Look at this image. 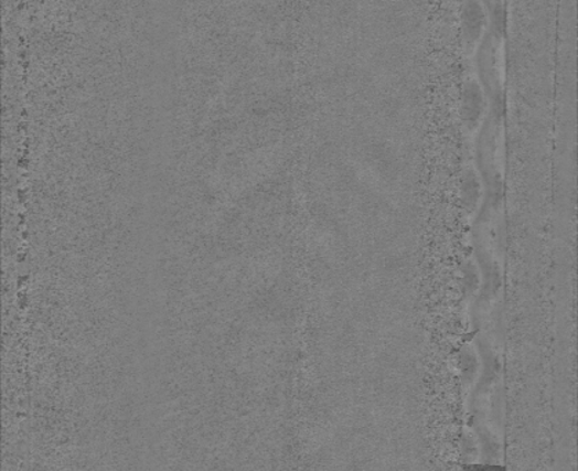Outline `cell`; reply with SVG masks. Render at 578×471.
<instances>
[{
	"label": "cell",
	"instance_id": "1",
	"mask_svg": "<svg viewBox=\"0 0 578 471\" xmlns=\"http://www.w3.org/2000/svg\"><path fill=\"white\" fill-rule=\"evenodd\" d=\"M473 57L488 103L505 101V36L488 29Z\"/></svg>",
	"mask_w": 578,
	"mask_h": 471
},
{
	"label": "cell",
	"instance_id": "2",
	"mask_svg": "<svg viewBox=\"0 0 578 471\" xmlns=\"http://www.w3.org/2000/svg\"><path fill=\"white\" fill-rule=\"evenodd\" d=\"M462 41L467 57H472L489 29V19L481 0H464L461 14Z\"/></svg>",
	"mask_w": 578,
	"mask_h": 471
},
{
	"label": "cell",
	"instance_id": "3",
	"mask_svg": "<svg viewBox=\"0 0 578 471\" xmlns=\"http://www.w3.org/2000/svg\"><path fill=\"white\" fill-rule=\"evenodd\" d=\"M488 113V97L475 76H468L462 89V124L468 133H475Z\"/></svg>",
	"mask_w": 578,
	"mask_h": 471
},
{
	"label": "cell",
	"instance_id": "4",
	"mask_svg": "<svg viewBox=\"0 0 578 471\" xmlns=\"http://www.w3.org/2000/svg\"><path fill=\"white\" fill-rule=\"evenodd\" d=\"M489 19V29L505 36L506 0H481Z\"/></svg>",
	"mask_w": 578,
	"mask_h": 471
}]
</instances>
